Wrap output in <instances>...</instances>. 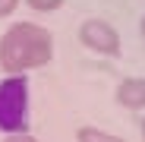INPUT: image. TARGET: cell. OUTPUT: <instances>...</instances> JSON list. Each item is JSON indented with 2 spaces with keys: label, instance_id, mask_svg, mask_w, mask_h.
Masks as SVG:
<instances>
[{
  "label": "cell",
  "instance_id": "6da1fadb",
  "mask_svg": "<svg viewBox=\"0 0 145 142\" xmlns=\"http://www.w3.org/2000/svg\"><path fill=\"white\" fill-rule=\"evenodd\" d=\"M54 35L35 22H13L0 38V66L7 76H25L29 69L51 63Z\"/></svg>",
  "mask_w": 145,
  "mask_h": 142
},
{
  "label": "cell",
  "instance_id": "7a4b0ae2",
  "mask_svg": "<svg viewBox=\"0 0 145 142\" xmlns=\"http://www.w3.org/2000/svg\"><path fill=\"white\" fill-rule=\"evenodd\" d=\"M0 130L7 136L29 130V79L7 76L0 82Z\"/></svg>",
  "mask_w": 145,
  "mask_h": 142
},
{
  "label": "cell",
  "instance_id": "3957f363",
  "mask_svg": "<svg viewBox=\"0 0 145 142\" xmlns=\"http://www.w3.org/2000/svg\"><path fill=\"white\" fill-rule=\"evenodd\" d=\"M79 41L88 47V51L104 54V57H117L120 54V35L104 19H85L79 26Z\"/></svg>",
  "mask_w": 145,
  "mask_h": 142
},
{
  "label": "cell",
  "instance_id": "277c9868",
  "mask_svg": "<svg viewBox=\"0 0 145 142\" xmlns=\"http://www.w3.org/2000/svg\"><path fill=\"white\" fill-rule=\"evenodd\" d=\"M117 104H123L129 111H142L145 107V79L142 76L123 79V82L117 85Z\"/></svg>",
  "mask_w": 145,
  "mask_h": 142
},
{
  "label": "cell",
  "instance_id": "5b68a950",
  "mask_svg": "<svg viewBox=\"0 0 145 142\" xmlns=\"http://www.w3.org/2000/svg\"><path fill=\"white\" fill-rule=\"evenodd\" d=\"M76 142H126V139L114 136L107 130H98V126H79L76 130Z\"/></svg>",
  "mask_w": 145,
  "mask_h": 142
},
{
  "label": "cell",
  "instance_id": "8992f818",
  "mask_svg": "<svg viewBox=\"0 0 145 142\" xmlns=\"http://www.w3.org/2000/svg\"><path fill=\"white\" fill-rule=\"evenodd\" d=\"M25 3L35 10V13H54L63 7V0H25Z\"/></svg>",
  "mask_w": 145,
  "mask_h": 142
},
{
  "label": "cell",
  "instance_id": "52a82bcc",
  "mask_svg": "<svg viewBox=\"0 0 145 142\" xmlns=\"http://www.w3.org/2000/svg\"><path fill=\"white\" fill-rule=\"evenodd\" d=\"M3 142H38L32 133H13V136H7Z\"/></svg>",
  "mask_w": 145,
  "mask_h": 142
},
{
  "label": "cell",
  "instance_id": "ba28073f",
  "mask_svg": "<svg viewBox=\"0 0 145 142\" xmlns=\"http://www.w3.org/2000/svg\"><path fill=\"white\" fill-rule=\"evenodd\" d=\"M16 7H19V0H0V19H3V16H10Z\"/></svg>",
  "mask_w": 145,
  "mask_h": 142
},
{
  "label": "cell",
  "instance_id": "9c48e42d",
  "mask_svg": "<svg viewBox=\"0 0 145 142\" xmlns=\"http://www.w3.org/2000/svg\"><path fill=\"white\" fill-rule=\"evenodd\" d=\"M139 29H142V35H145V19H142V26H139Z\"/></svg>",
  "mask_w": 145,
  "mask_h": 142
},
{
  "label": "cell",
  "instance_id": "30bf717a",
  "mask_svg": "<svg viewBox=\"0 0 145 142\" xmlns=\"http://www.w3.org/2000/svg\"><path fill=\"white\" fill-rule=\"evenodd\" d=\"M142 136H145V120H142Z\"/></svg>",
  "mask_w": 145,
  "mask_h": 142
}]
</instances>
